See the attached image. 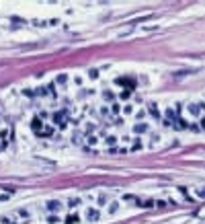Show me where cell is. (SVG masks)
Instances as JSON below:
<instances>
[{"instance_id": "cell-1", "label": "cell", "mask_w": 205, "mask_h": 224, "mask_svg": "<svg viewBox=\"0 0 205 224\" xmlns=\"http://www.w3.org/2000/svg\"><path fill=\"white\" fill-rule=\"evenodd\" d=\"M86 218H88V220H96V218H99V212H96V210H88V212H86Z\"/></svg>"}, {"instance_id": "cell-4", "label": "cell", "mask_w": 205, "mask_h": 224, "mask_svg": "<svg viewBox=\"0 0 205 224\" xmlns=\"http://www.w3.org/2000/svg\"><path fill=\"white\" fill-rule=\"evenodd\" d=\"M197 195H199V198H205V187L199 189V191H197Z\"/></svg>"}, {"instance_id": "cell-3", "label": "cell", "mask_w": 205, "mask_h": 224, "mask_svg": "<svg viewBox=\"0 0 205 224\" xmlns=\"http://www.w3.org/2000/svg\"><path fill=\"white\" fill-rule=\"evenodd\" d=\"M76 220H78L76 216H70V218H68V224H76Z\"/></svg>"}, {"instance_id": "cell-2", "label": "cell", "mask_w": 205, "mask_h": 224, "mask_svg": "<svg viewBox=\"0 0 205 224\" xmlns=\"http://www.w3.org/2000/svg\"><path fill=\"white\" fill-rule=\"evenodd\" d=\"M49 210H60V204H57V201H49Z\"/></svg>"}]
</instances>
